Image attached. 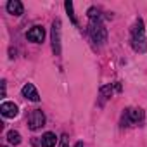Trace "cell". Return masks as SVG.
<instances>
[{
  "label": "cell",
  "mask_w": 147,
  "mask_h": 147,
  "mask_svg": "<svg viewBox=\"0 0 147 147\" xmlns=\"http://www.w3.org/2000/svg\"><path fill=\"white\" fill-rule=\"evenodd\" d=\"M131 45L137 52H144L147 43H145V36H144V21L137 19L133 30H131Z\"/></svg>",
  "instance_id": "cell-2"
},
{
  "label": "cell",
  "mask_w": 147,
  "mask_h": 147,
  "mask_svg": "<svg viewBox=\"0 0 147 147\" xmlns=\"http://www.w3.org/2000/svg\"><path fill=\"white\" fill-rule=\"evenodd\" d=\"M0 113H2V116H5V118H16L18 113H19V107L14 102H4L0 106Z\"/></svg>",
  "instance_id": "cell-7"
},
{
  "label": "cell",
  "mask_w": 147,
  "mask_h": 147,
  "mask_svg": "<svg viewBox=\"0 0 147 147\" xmlns=\"http://www.w3.org/2000/svg\"><path fill=\"white\" fill-rule=\"evenodd\" d=\"M52 49L55 55H61V21L59 19L52 23Z\"/></svg>",
  "instance_id": "cell-4"
},
{
  "label": "cell",
  "mask_w": 147,
  "mask_h": 147,
  "mask_svg": "<svg viewBox=\"0 0 147 147\" xmlns=\"http://www.w3.org/2000/svg\"><path fill=\"white\" fill-rule=\"evenodd\" d=\"M88 31H90V36H92V40L95 43H99V45H104L106 43V40H107V30H106L104 23L100 21V18L90 19Z\"/></svg>",
  "instance_id": "cell-1"
},
{
  "label": "cell",
  "mask_w": 147,
  "mask_h": 147,
  "mask_svg": "<svg viewBox=\"0 0 147 147\" xmlns=\"http://www.w3.org/2000/svg\"><path fill=\"white\" fill-rule=\"evenodd\" d=\"M7 140H9L11 144L18 145V144L21 142V135H19V131H16V130H11V131L7 133Z\"/></svg>",
  "instance_id": "cell-11"
},
{
  "label": "cell",
  "mask_w": 147,
  "mask_h": 147,
  "mask_svg": "<svg viewBox=\"0 0 147 147\" xmlns=\"http://www.w3.org/2000/svg\"><path fill=\"white\" fill-rule=\"evenodd\" d=\"M55 142H57L55 133L47 131V133H43V135H42V145H43V147H54V145H55Z\"/></svg>",
  "instance_id": "cell-10"
},
{
  "label": "cell",
  "mask_w": 147,
  "mask_h": 147,
  "mask_svg": "<svg viewBox=\"0 0 147 147\" xmlns=\"http://www.w3.org/2000/svg\"><path fill=\"white\" fill-rule=\"evenodd\" d=\"M75 147H85V145H83L82 142H76V144H75Z\"/></svg>",
  "instance_id": "cell-14"
},
{
  "label": "cell",
  "mask_w": 147,
  "mask_h": 147,
  "mask_svg": "<svg viewBox=\"0 0 147 147\" xmlns=\"http://www.w3.org/2000/svg\"><path fill=\"white\" fill-rule=\"evenodd\" d=\"M64 7H66V11H67V14H69V18H71V21H73V24H76L78 21H76V18H75V12H73V2H67L64 4Z\"/></svg>",
  "instance_id": "cell-12"
},
{
  "label": "cell",
  "mask_w": 147,
  "mask_h": 147,
  "mask_svg": "<svg viewBox=\"0 0 147 147\" xmlns=\"http://www.w3.org/2000/svg\"><path fill=\"white\" fill-rule=\"evenodd\" d=\"M59 147H69V142H67V137H66V135L61 137V144H59Z\"/></svg>",
  "instance_id": "cell-13"
},
{
  "label": "cell",
  "mask_w": 147,
  "mask_h": 147,
  "mask_svg": "<svg viewBox=\"0 0 147 147\" xmlns=\"http://www.w3.org/2000/svg\"><path fill=\"white\" fill-rule=\"evenodd\" d=\"M26 38L30 42H35V43H42L43 38H45V30L42 26H33L28 33H26Z\"/></svg>",
  "instance_id": "cell-5"
},
{
  "label": "cell",
  "mask_w": 147,
  "mask_h": 147,
  "mask_svg": "<svg viewBox=\"0 0 147 147\" xmlns=\"http://www.w3.org/2000/svg\"><path fill=\"white\" fill-rule=\"evenodd\" d=\"M2 147H7V145H2Z\"/></svg>",
  "instance_id": "cell-15"
},
{
  "label": "cell",
  "mask_w": 147,
  "mask_h": 147,
  "mask_svg": "<svg viewBox=\"0 0 147 147\" xmlns=\"http://www.w3.org/2000/svg\"><path fill=\"white\" fill-rule=\"evenodd\" d=\"M23 11H24V7H23V4L19 2V0H9V2H7V12H9V14H12V16H21Z\"/></svg>",
  "instance_id": "cell-9"
},
{
  "label": "cell",
  "mask_w": 147,
  "mask_h": 147,
  "mask_svg": "<svg viewBox=\"0 0 147 147\" xmlns=\"http://www.w3.org/2000/svg\"><path fill=\"white\" fill-rule=\"evenodd\" d=\"M125 116H126V125H137L144 119V111L142 109H126L125 111Z\"/></svg>",
  "instance_id": "cell-6"
},
{
  "label": "cell",
  "mask_w": 147,
  "mask_h": 147,
  "mask_svg": "<svg viewBox=\"0 0 147 147\" xmlns=\"http://www.w3.org/2000/svg\"><path fill=\"white\" fill-rule=\"evenodd\" d=\"M43 125H45V114H43L40 109H33V111L30 113V116H28V126H30V130L36 131V130H40Z\"/></svg>",
  "instance_id": "cell-3"
},
{
  "label": "cell",
  "mask_w": 147,
  "mask_h": 147,
  "mask_svg": "<svg viewBox=\"0 0 147 147\" xmlns=\"http://www.w3.org/2000/svg\"><path fill=\"white\" fill-rule=\"evenodd\" d=\"M21 92H23V95H24L26 99H30V100H33V102H38V100H40V95H38V92H36V88H35L33 83H26Z\"/></svg>",
  "instance_id": "cell-8"
}]
</instances>
